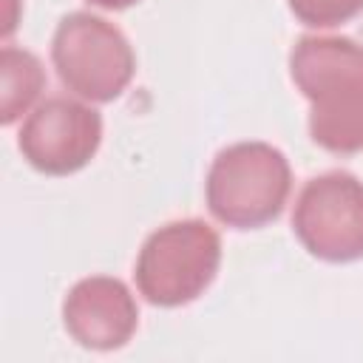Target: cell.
I'll use <instances>...</instances> for the list:
<instances>
[{
    "mask_svg": "<svg viewBox=\"0 0 363 363\" xmlns=\"http://www.w3.org/2000/svg\"><path fill=\"white\" fill-rule=\"evenodd\" d=\"M43 88H45L43 62L26 48L3 45L0 51V122L11 125L23 113H28V108L40 99Z\"/></svg>",
    "mask_w": 363,
    "mask_h": 363,
    "instance_id": "8",
    "label": "cell"
},
{
    "mask_svg": "<svg viewBox=\"0 0 363 363\" xmlns=\"http://www.w3.org/2000/svg\"><path fill=\"white\" fill-rule=\"evenodd\" d=\"M289 74L309 102V136L318 147L363 153V43L306 34L289 51Z\"/></svg>",
    "mask_w": 363,
    "mask_h": 363,
    "instance_id": "1",
    "label": "cell"
},
{
    "mask_svg": "<svg viewBox=\"0 0 363 363\" xmlns=\"http://www.w3.org/2000/svg\"><path fill=\"white\" fill-rule=\"evenodd\" d=\"M289 11L309 28H335L363 14V0H286Z\"/></svg>",
    "mask_w": 363,
    "mask_h": 363,
    "instance_id": "9",
    "label": "cell"
},
{
    "mask_svg": "<svg viewBox=\"0 0 363 363\" xmlns=\"http://www.w3.org/2000/svg\"><path fill=\"white\" fill-rule=\"evenodd\" d=\"M292 233L320 261L363 258V182L346 170L312 176L295 199Z\"/></svg>",
    "mask_w": 363,
    "mask_h": 363,
    "instance_id": "5",
    "label": "cell"
},
{
    "mask_svg": "<svg viewBox=\"0 0 363 363\" xmlns=\"http://www.w3.org/2000/svg\"><path fill=\"white\" fill-rule=\"evenodd\" d=\"M62 323L82 349L113 352L133 337L139 326V306L119 278L91 275L68 289L62 301Z\"/></svg>",
    "mask_w": 363,
    "mask_h": 363,
    "instance_id": "7",
    "label": "cell"
},
{
    "mask_svg": "<svg viewBox=\"0 0 363 363\" xmlns=\"http://www.w3.org/2000/svg\"><path fill=\"white\" fill-rule=\"evenodd\" d=\"M99 142V111L71 96H48L40 102L26 116L17 136L23 159L45 176H71L82 170L96 156Z\"/></svg>",
    "mask_w": 363,
    "mask_h": 363,
    "instance_id": "6",
    "label": "cell"
},
{
    "mask_svg": "<svg viewBox=\"0 0 363 363\" xmlns=\"http://www.w3.org/2000/svg\"><path fill=\"white\" fill-rule=\"evenodd\" d=\"M91 6H99V9H108V11H122V9H130L136 6L139 0H88Z\"/></svg>",
    "mask_w": 363,
    "mask_h": 363,
    "instance_id": "10",
    "label": "cell"
},
{
    "mask_svg": "<svg viewBox=\"0 0 363 363\" xmlns=\"http://www.w3.org/2000/svg\"><path fill=\"white\" fill-rule=\"evenodd\" d=\"M221 238L204 218L167 221L153 230L133 267L139 295L162 309L193 303L216 281Z\"/></svg>",
    "mask_w": 363,
    "mask_h": 363,
    "instance_id": "3",
    "label": "cell"
},
{
    "mask_svg": "<svg viewBox=\"0 0 363 363\" xmlns=\"http://www.w3.org/2000/svg\"><path fill=\"white\" fill-rule=\"evenodd\" d=\"M51 62L60 82L85 102H113L136 74L128 37L99 14L71 11L51 40Z\"/></svg>",
    "mask_w": 363,
    "mask_h": 363,
    "instance_id": "4",
    "label": "cell"
},
{
    "mask_svg": "<svg viewBox=\"0 0 363 363\" xmlns=\"http://www.w3.org/2000/svg\"><path fill=\"white\" fill-rule=\"evenodd\" d=\"M292 190L286 156L269 142H235L216 153L204 179L207 210L233 230H258L284 213Z\"/></svg>",
    "mask_w": 363,
    "mask_h": 363,
    "instance_id": "2",
    "label": "cell"
}]
</instances>
